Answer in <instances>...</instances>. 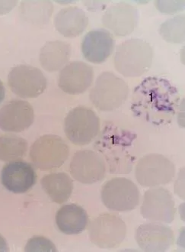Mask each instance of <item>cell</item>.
Wrapping results in <instances>:
<instances>
[{"mask_svg": "<svg viewBox=\"0 0 185 252\" xmlns=\"http://www.w3.org/2000/svg\"><path fill=\"white\" fill-rule=\"evenodd\" d=\"M154 50L149 43L131 38L120 44L114 56V67L126 77H139L150 70Z\"/></svg>", "mask_w": 185, "mask_h": 252, "instance_id": "1", "label": "cell"}, {"mask_svg": "<svg viewBox=\"0 0 185 252\" xmlns=\"http://www.w3.org/2000/svg\"><path fill=\"white\" fill-rule=\"evenodd\" d=\"M129 94V87L122 78L106 71L98 77L89 97L96 109L110 112L121 107L128 99Z\"/></svg>", "mask_w": 185, "mask_h": 252, "instance_id": "2", "label": "cell"}, {"mask_svg": "<svg viewBox=\"0 0 185 252\" xmlns=\"http://www.w3.org/2000/svg\"><path fill=\"white\" fill-rule=\"evenodd\" d=\"M100 129V119L89 108H74L65 118V134L74 145L83 146L90 144L98 136Z\"/></svg>", "mask_w": 185, "mask_h": 252, "instance_id": "3", "label": "cell"}, {"mask_svg": "<svg viewBox=\"0 0 185 252\" xmlns=\"http://www.w3.org/2000/svg\"><path fill=\"white\" fill-rule=\"evenodd\" d=\"M69 155L70 148L61 137L44 135L31 145L30 160L34 167L47 171L61 167Z\"/></svg>", "mask_w": 185, "mask_h": 252, "instance_id": "4", "label": "cell"}, {"mask_svg": "<svg viewBox=\"0 0 185 252\" xmlns=\"http://www.w3.org/2000/svg\"><path fill=\"white\" fill-rule=\"evenodd\" d=\"M102 203L110 211L130 212L139 206L140 193L134 183L125 177H115L104 184Z\"/></svg>", "mask_w": 185, "mask_h": 252, "instance_id": "5", "label": "cell"}, {"mask_svg": "<svg viewBox=\"0 0 185 252\" xmlns=\"http://www.w3.org/2000/svg\"><path fill=\"white\" fill-rule=\"evenodd\" d=\"M135 175L143 188H156L170 184L175 175L173 162L160 154L145 155L135 167Z\"/></svg>", "mask_w": 185, "mask_h": 252, "instance_id": "6", "label": "cell"}, {"mask_svg": "<svg viewBox=\"0 0 185 252\" xmlns=\"http://www.w3.org/2000/svg\"><path fill=\"white\" fill-rule=\"evenodd\" d=\"M89 239L95 246L103 249L118 247L125 239V222L116 215L102 214L88 225Z\"/></svg>", "mask_w": 185, "mask_h": 252, "instance_id": "7", "label": "cell"}, {"mask_svg": "<svg viewBox=\"0 0 185 252\" xmlns=\"http://www.w3.org/2000/svg\"><path fill=\"white\" fill-rule=\"evenodd\" d=\"M8 84L11 91L23 99L37 98L45 91L48 80L40 69L31 65H19L9 72Z\"/></svg>", "mask_w": 185, "mask_h": 252, "instance_id": "8", "label": "cell"}, {"mask_svg": "<svg viewBox=\"0 0 185 252\" xmlns=\"http://www.w3.org/2000/svg\"><path fill=\"white\" fill-rule=\"evenodd\" d=\"M175 213V199L168 189L156 187L146 191L141 207L143 218L156 222L171 223Z\"/></svg>", "mask_w": 185, "mask_h": 252, "instance_id": "9", "label": "cell"}, {"mask_svg": "<svg viewBox=\"0 0 185 252\" xmlns=\"http://www.w3.org/2000/svg\"><path fill=\"white\" fill-rule=\"evenodd\" d=\"M106 164L102 155L92 150L76 152L70 163V174L82 184L99 182L106 177Z\"/></svg>", "mask_w": 185, "mask_h": 252, "instance_id": "10", "label": "cell"}, {"mask_svg": "<svg viewBox=\"0 0 185 252\" xmlns=\"http://www.w3.org/2000/svg\"><path fill=\"white\" fill-rule=\"evenodd\" d=\"M94 80L93 67L82 62L66 63L59 73L58 86L63 92L79 95L88 91Z\"/></svg>", "mask_w": 185, "mask_h": 252, "instance_id": "11", "label": "cell"}, {"mask_svg": "<svg viewBox=\"0 0 185 252\" xmlns=\"http://www.w3.org/2000/svg\"><path fill=\"white\" fill-rule=\"evenodd\" d=\"M136 241L144 252H165L173 246L175 235L168 225L153 221L138 227Z\"/></svg>", "mask_w": 185, "mask_h": 252, "instance_id": "12", "label": "cell"}, {"mask_svg": "<svg viewBox=\"0 0 185 252\" xmlns=\"http://www.w3.org/2000/svg\"><path fill=\"white\" fill-rule=\"evenodd\" d=\"M138 19V11L134 6L121 2L109 7L102 17V23L111 34L124 37L134 31Z\"/></svg>", "mask_w": 185, "mask_h": 252, "instance_id": "13", "label": "cell"}, {"mask_svg": "<svg viewBox=\"0 0 185 252\" xmlns=\"http://www.w3.org/2000/svg\"><path fill=\"white\" fill-rule=\"evenodd\" d=\"M34 123V109L28 102L12 99L0 109V128L5 132H21Z\"/></svg>", "mask_w": 185, "mask_h": 252, "instance_id": "14", "label": "cell"}, {"mask_svg": "<svg viewBox=\"0 0 185 252\" xmlns=\"http://www.w3.org/2000/svg\"><path fill=\"white\" fill-rule=\"evenodd\" d=\"M114 37L107 29H96L88 32L82 39L81 49L88 62L95 64L106 62L114 53Z\"/></svg>", "mask_w": 185, "mask_h": 252, "instance_id": "15", "label": "cell"}, {"mask_svg": "<svg viewBox=\"0 0 185 252\" xmlns=\"http://www.w3.org/2000/svg\"><path fill=\"white\" fill-rule=\"evenodd\" d=\"M37 174L31 164L16 160L5 164L1 172V182L13 193H25L35 185Z\"/></svg>", "mask_w": 185, "mask_h": 252, "instance_id": "16", "label": "cell"}, {"mask_svg": "<svg viewBox=\"0 0 185 252\" xmlns=\"http://www.w3.org/2000/svg\"><path fill=\"white\" fill-rule=\"evenodd\" d=\"M88 24L85 12L77 6L66 7L56 14L55 29L66 38H76L84 32Z\"/></svg>", "mask_w": 185, "mask_h": 252, "instance_id": "17", "label": "cell"}, {"mask_svg": "<svg viewBox=\"0 0 185 252\" xmlns=\"http://www.w3.org/2000/svg\"><path fill=\"white\" fill-rule=\"evenodd\" d=\"M88 222L86 211L78 205H65L56 213V225L59 230L66 235L81 233L85 230Z\"/></svg>", "mask_w": 185, "mask_h": 252, "instance_id": "18", "label": "cell"}, {"mask_svg": "<svg viewBox=\"0 0 185 252\" xmlns=\"http://www.w3.org/2000/svg\"><path fill=\"white\" fill-rule=\"evenodd\" d=\"M71 45L61 41H48L40 51L41 66L47 71L60 70L71 56Z\"/></svg>", "mask_w": 185, "mask_h": 252, "instance_id": "19", "label": "cell"}, {"mask_svg": "<svg viewBox=\"0 0 185 252\" xmlns=\"http://www.w3.org/2000/svg\"><path fill=\"white\" fill-rule=\"evenodd\" d=\"M41 187L52 201L62 204L68 200L73 189V183L66 173H54L44 176Z\"/></svg>", "mask_w": 185, "mask_h": 252, "instance_id": "20", "label": "cell"}, {"mask_svg": "<svg viewBox=\"0 0 185 252\" xmlns=\"http://www.w3.org/2000/svg\"><path fill=\"white\" fill-rule=\"evenodd\" d=\"M28 144L25 138L16 135L0 136V160L4 162L19 160L26 155Z\"/></svg>", "mask_w": 185, "mask_h": 252, "instance_id": "21", "label": "cell"}, {"mask_svg": "<svg viewBox=\"0 0 185 252\" xmlns=\"http://www.w3.org/2000/svg\"><path fill=\"white\" fill-rule=\"evenodd\" d=\"M160 33L168 42L182 43L185 41V17H175L161 25Z\"/></svg>", "mask_w": 185, "mask_h": 252, "instance_id": "22", "label": "cell"}, {"mask_svg": "<svg viewBox=\"0 0 185 252\" xmlns=\"http://www.w3.org/2000/svg\"><path fill=\"white\" fill-rule=\"evenodd\" d=\"M24 250L27 252H57V249L53 242L44 237L41 236H35L29 239Z\"/></svg>", "mask_w": 185, "mask_h": 252, "instance_id": "23", "label": "cell"}, {"mask_svg": "<svg viewBox=\"0 0 185 252\" xmlns=\"http://www.w3.org/2000/svg\"><path fill=\"white\" fill-rule=\"evenodd\" d=\"M9 252V248L7 246L6 241L2 235H0V252Z\"/></svg>", "mask_w": 185, "mask_h": 252, "instance_id": "24", "label": "cell"}, {"mask_svg": "<svg viewBox=\"0 0 185 252\" xmlns=\"http://www.w3.org/2000/svg\"><path fill=\"white\" fill-rule=\"evenodd\" d=\"M5 95V89L4 87L2 81L0 80V103L4 100Z\"/></svg>", "mask_w": 185, "mask_h": 252, "instance_id": "25", "label": "cell"}]
</instances>
